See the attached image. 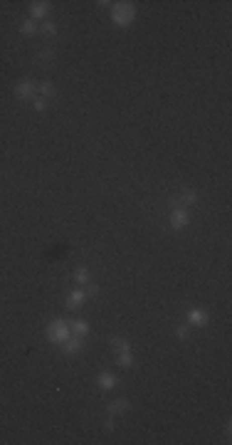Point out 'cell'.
Here are the masks:
<instances>
[{
  "mask_svg": "<svg viewBox=\"0 0 232 445\" xmlns=\"http://www.w3.org/2000/svg\"><path fill=\"white\" fill-rule=\"evenodd\" d=\"M111 20H114L119 28H129L134 20H136V5L134 3H114L111 5Z\"/></svg>",
  "mask_w": 232,
  "mask_h": 445,
  "instance_id": "6da1fadb",
  "label": "cell"
},
{
  "mask_svg": "<svg viewBox=\"0 0 232 445\" xmlns=\"http://www.w3.org/2000/svg\"><path fill=\"white\" fill-rule=\"evenodd\" d=\"M45 336H47V341L50 344H64L69 336H72V331H69V324L64 322V319H52L47 329H45Z\"/></svg>",
  "mask_w": 232,
  "mask_h": 445,
  "instance_id": "7a4b0ae2",
  "label": "cell"
},
{
  "mask_svg": "<svg viewBox=\"0 0 232 445\" xmlns=\"http://www.w3.org/2000/svg\"><path fill=\"white\" fill-rule=\"evenodd\" d=\"M190 225V215L183 206H171V228L173 230H185Z\"/></svg>",
  "mask_w": 232,
  "mask_h": 445,
  "instance_id": "3957f363",
  "label": "cell"
},
{
  "mask_svg": "<svg viewBox=\"0 0 232 445\" xmlns=\"http://www.w3.org/2000/svg\"><path fill=\"white\" fill-rule=\"evenodd\" d=\"M35 94H37V82H32V79H20L15 84V97L18 99H35Z\"/></svg>",
  "mask_w": 232,
  "mask_h": 445,
  "instance_id": "277c9868",
  "label": "cell"
},
{
  "mask_svg": "<svg viewBox=\"0 0 232 445\" xmlns=\"http://www.w3.org/2000/svg\"><path fill=\"white\" fill-rule=\"evenodd\" d=\"M185 319H188V324L190 326H205L207 324V312L200 309V307H193V309H188Z\"/></svg>",
  "mask_w": 232,
  "mask_h": 445,
  "instance_id": "5b68a950",
  "label": "cell"
},
{
  "mask_svg": "<svg viewBox=\"0 0 232 445\" xmlns=\"http://www.w3.org/2000/svg\"><path fill=\"white\" fill-rule=\"evenodd\" d=\"M62 349H64V354L67 356L82 354V349H84V339H82V336H69V339L62 344Z\"/></svg>",
  "mask_w": 232,
  "mask_h": 445,
  "instance_id": "8992f818",
  "label": "cell"
},
{
  "mask_svg": "<svg viewBox=\"0 0 232 445\" xmlns=\"http://www.w3.org/2000/svg\"><path fill=\"white\" fill-rule=\"evenodd\" d=\"M84 290H72L69 295H67V309H72V312H77V309H82L84 307Z\"/></svg>",
  "mask_w": 232,
  "mask_h": 445,
  "instance_id": "52a82bcc",
  "label": "cell"
},
{
  "mask_svg": "<svg viewBox=\"0 0 232 445\" xmlns=\"http://www.w3.org/2000/svg\"><path fill=\"white\" fill-rule=\"evenodd\" d=\"M96 384H99V388H104V391H111V388L119 386V376H116L114 371H101V374L96 376Z\"/></svg>",
  "mask_w": 232,
  "mask_h": 445,
  "instance_id": "ba28073f",
  "label": "cell"
},
{
  "mask_svg": "<svg viewBox=\"0 0 232 445\" xmlns=\"http://www.w3.org/2000/svg\"><path fill=\"white\" fill-rule=\"evenodd\" d=\"M47 15H50V3L42 0V3H32L30 5V20L37 23V20H45Z\"/></svg>",
  "mask_w": 232,
  "mask_h": 445,
  "instance_id": "9c48e42d",
  "label": "cell"
},
{
  "mask_svg": "<svg viewBox=\"0 0 232 445\" xmlns=\"http://www.w3.org/2000/svg\"><path fill=\"white\" fill-rule=\"evenodd\" d=\"M69 331H72V336H87L89 334V322H84V319H72L69 322Z\"/></svg>",
  "mask_w": 232,
  "mask_h": 445,
  "instance_id": "30bf717a",
  "label": "cell"
},
{
  "mask_svg": "<svg viewBox=\"0 0 232 445\" xmlns=\"http://www.w3.org/2000/svg\"><path fill=\"white\" fill-rule=\"evenodd\" d=\"M126 411H129V401L126 398H116V401L109 403V413L111 415H124Z\"/></svg>",
  "mask_w": 232,
  "mask_h": 445,
  "instance_id": "8fae6325",
  "label": "cell"
},
{
  "mask_svg": "<svg viewBox=\"0 0 232 445\" xmlns=\"http://www.w3.org/2000/svg\"><path fill=\"white\" fill-rule=\"evenodd\" d=\"M37 92H40V97H42V99H50V97H55V92H57V89H55V84H52V82H40V84H37Z\"/></svg>",
  "mask_w": 232,
  "mask_h": 445,
  "instance_id": "7c38bea8",
  "label": "cell"
},
{
  "mask_svg": "<svg viewBox=\"0 0 232 445\" xmlns=\"http://www.w3.org/2000/svg\"><path fill=\"white\" fill-rule=\"evenodd\" d=\"M40 32H45L47 37H55L57 35V23L55 20H42L40 23Z\"/></svg>",
  "mask_w": 232,
  "mask_h": 445,
  "instance_id": "4fadbf2b",
  "label": "cell"
},
{
  "mask_svg": "<svg viewBox=\"0 0 232 445\" xmlns=\"http://www.w3.org/2000/svg\"><path fill=\"white\" fill-rule=\"evenodd\" d=\"M116 361H119V366H124V369H131V366H134V354H131V349H129V351H121V354H116Z\"/></svg>",
  "mask_w": 232,
  "mask_h": 445,
  "instance_id": "5bb4252c",
  "label": "cell"
},
{
  "mask_svg": "<svg viewBox=\"0 0 232 445\" xmlns=\"http://www.w3.org/2000/svg\"><path fill=\"white\" fill-rule=\"evenodd\" d=\"M20 32H23V35H37V32H40V25H37V23H35V20H25V23H20Z\"/></svg>",
  "mask_w": 232,
  "mask_h": 445,
  "instance_id": "9a60e30c",
  "label": "cell"
},
{
  "mask_svg": "<svg viewBox=\"0 0 232 445\" xmlns=\"http://www.w3.org/2000/svg\"><path fill=\"white\" fill-rule=\"evenodd\" d=\"M178 203H183V206H193V203H198V191H185V193L178 198Z\"/></svg>",
  "mask_w": 232,
  "mask_h": 445,
  "instance_id": "2e32d148",
  "label": "cell"
},
{
  "mask_svg": "<svg viewBox=\"0 0 232 445\" xmlns=\"http://www.w3.org/2000/svg\"><path fill=\"white\" fill-rule=\"evenodd\" d=\"M111 349H114V354H121V351H129L131 344L126 339H111Z\"/></svg>",
  "mask_w": 232,
  "mask_h": 445,
  "instance_id": "e0dca14e",
  "label": "cell"
},
{
  "mask_svg": "<svg viewBox=\"0 0 232 445\" xmlns=\"http://www.w3.org/2000/svg\"><path fill=\"white\" fill-rule=\"evenodd\" d=\"M74 280H77V282L84 287V285L89 282V270H87V267H77V272H74Z\"/></svg>",
  "mask_w": 232,
  "mask_h": 445,
  "instance_id": "ac0fdd59",
  "label": "cell"
},
{
  "mask_svg": "<svg viewBox=\"0 0 232 445\" xmlns=\"http://www.w3.org/2000/svg\"><path fill=\"white\" fill-rule=\"evenodd\" d=\"M32 109H35V112H45V109H47V99L35 97V99H32Z\"/></svg>",
  "mask_w": 232,
  "mask_h": 445,
  "instance_id": "d6986e66",
  "label": "cell"
},
{
  "mask_svg": "<svg viewBox=\"0 0 232 445\" xmlns=\"http://www.w3.org/2000/svg\"><path fill=\"white\" fill-rule=\"evenodd\" d=\"M84 287H87V290H84V295H87V297H96V295H99V287H96V285H91V282H87Z\"/></svg>",
  "mask_w": 232,
  "mask_h": 445,
  "instance_id": "ffe728a7",
  "label": "cell"
},
{
  "mask_svg": "<svg viewBox=\"0 0 232 445\" xmlns=\"http://www.w3.org/2000/svg\"><path fill=\"white\" fill-rule=\"evenodd\" d=\"M188 334H190V331H188V326H178V329H175V336H178V339H183V341L188 339Z\"/></svg>",
  "mask_w": 232,
  "mask_h": 445,
  "instance_id": "44dd1931",
  "label": "cell"
},
{
  "mask_svg": "<svg viewBox=\"0 0 232 445\" xmlns=\"http://www.w3.org/2000/svg\"><path fill=\"white\" fill-rule=\"evenodd\" d=\"M37 59H42V62H50V59H52V52H50V50H45V52H40V55H37Z\"/></svg>",
  "mask_w": 232,
  "mask_h": 445,
  "instance_id": "7402d4cb",
  "label": "cell"
},
{
  "mask_svg": "<svg viewBox=\"0 0 232 445\" xmlns=\"http://www.w3.org/2000/svg\"><path fill=\"white\" fill-rule=\"evenodd\" d=\"M104 428H106V430H114V418H109V420L104 423Z\"/></svg>",
  "mask_w": 232,
  "mask_h": 445,
  "instance_id": "603a6c76",
  "label": "cell"
}]
</instances>
